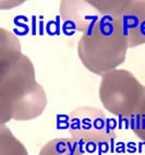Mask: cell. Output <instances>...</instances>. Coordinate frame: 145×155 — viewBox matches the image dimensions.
Here are the masks:
<instances>
[{"label": "cell", "instance_id": "8992f818", "mask_svg": "<svg viewBox=\"0 0 145 155\" xmlns=\"http://www.w3.org/2000/svg\"><path fill=\"white\" fill-rule=\"evenodd\" d=\"M116 15L120 19L129 47L145 44V0L120 1Z\"/></svg>", "mask_w": 145, "mask_h": 155}, {"label": "cell", "instance_id": "9c48e42d", "mask_svg": "<svg viewBox=\"0 0 145 155\" xmlns=\"http://www.w3.org/2000/svg\"><path fill=\"white\" fill-rule=\"evenodd\" d=\"M0 155H28L24 145L5 125L0 129Z\"/></svg>", "mask_w": 145, "mask_h": 155}, {"label": "cell", "instance_id": "277c9868", "mask_svg": "<svg viewBox=\"0 0 145 155\" xmlns=\"http://www.w3.org/2000/svg\"><path fill=\"white\" fill-rule=\"evenodd\" d=\"M68 128L73 141L84 147L108 145L116 138L111 120L102 109L91 106H82L71 111Z\"/></svg>", "mask_w": 145, "mask_h": 155}, {"label": "cell", "instance_id": "3957f363", "mask_svg": "<svg viewBox=\"0 0 145 155\" xmlns=\"http://www.w3.org/2000/svg\"><path fill=\"white\" fill-rule=\"evenodd\" d=\"M145 86L128 70L116 69L103 75L99 84V100L114 116L130 119L137 110Z\"/></svg>", "mask_w": 145, "mask_h": 155}, {"label": "cell", "instance_id": "30bf717a", "mask_svg": "<svg viewBox=\"0 0 145 155\" xmlns=\"http://www.w3.org/2000/svg\"><path fill=\"white\" fill-rule=\"evenodd\" d=\"M130 127L135 136L145 142V90L142 102L140 104L137 110L130 118Z\"/></svg>", "mask_w": 145, "mask_h": 155}, {"label": "cell", "instance_id": "6da1fadb", "mask_svg": "<svg viewBox=\"0 0 145 155\" xmlns=\"http://www.w3.org/2000/svg\"><path fill=\"white\" fill-rule=\"evenodd\" d=\"M47 105L44 89L37 83L35 70L27 56L0 64V121L32 120Z\"/></svg>", "mask_w": 145, "mask_h": 155}, {"label": "cell", "instance_id": "52a82bcc", "mask_svg": "<svg viewBox=\"0 0 145 155\" xmlns=\"http://www.w3.org/2000/svg\"><path fill=\"white\" fill-rule=\"evenodd\" d=\"M22 55L21 45L17 36L11 31L0 28V64L12 62Z\"/></svg>", "mask_w": 145, "mask_h": 155}, {"label": "cell", "instance_id": "7a4b0ae2", "mask_svg": "<svg viewBox=\"0 0 145 155\" xmlns=\"http://www.w3.org/2000/svg\"><path fill=\"white\" fill-rule=\"evenodd\" d=\"M129 41L116 14L104 15L82 34L78 55L89 71L105 75L126 61Z\"/></svg>", "mask_w": 145, "mask_h": 155}, {"label": "cell", "instance_id": "ba28073f", "mask_svg": "<svg viewBox=\"0 0 145 155\" xmlns=\"http://www.w3.org/2000/svg\"><path fill=\"white\" fill-rule=\"evenodd\" d=\"M38 155H84L80 144L73 140L64 138L48 141L40 149Z\"/></svg>", "mask_w": 145, "mask_h": 155}, {"label": "cell", "instance_id": "5b68a950", "mask_svg": "<svg viewBox=\"0 0 145 155\" xmlns=\"http://www.w3.org/2000/svg\"><path fill=\"white\" fill-rule=\"evenodd\" d=\"M119 1H62L60 14L64 22L85 32L104 15L116 14Z\"/></svg>", "mask_w": 145, "mask_h": 155}]
</instances>
